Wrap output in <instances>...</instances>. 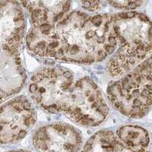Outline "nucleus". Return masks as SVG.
Masks as SVG:
<instances>
[{
  "instance_id": "obj_1",
  "label": "nucleus",
  "mask_w": 152,
  "mask_h": 152,
  "mask_svg": "<svg viewBox=\"0 0 152 152\" xmlns=\"http://www.w3.org/2000/svg\"><path fill=\"white\" fill-rule=\"evenodd\" d=\"M26 43L38 56L82 64L101 62L117 48L113 15L91 16L79 11L53 27L32 28Z\"/></svg>"
},
{
  "instance_id": "obj_2",
  "label": "nucleus",
  "mask_w": 152,
  "mask_h": 152,
  "mask_svg": "<svg viewBox=\"0 0 152 152\" xmlns=\"http://www.w3.org/2000/svg\"><path fill=\"white\" fill-rule=\"evenodd\" d=\"M117 49L107 63L113 77L124 75L152 51V21L136 12L113 15Z\"/></svg>"
},
{
  "instance_id": "obj_3",
  "label": "nucleus",
  "mask_w": 152,
  "mask_h": 152,
  "mask_svg": "<svg viewBox=\"0 0 152 152\" xmlns=\"http://www.w3.org/2000/svg\"><path fill=\"white\" fill-rule=\"evenodd\" d=\"M107 93L112 105L123 115L145 116L152 106V55L120 79L111 81Z\"/></svg>"
},
{
  "instance_id": "obj_4",
  "label": "nucleus",
  "mask_w": 152,
  "mask_h": 152,
  "mask_svg": "<svg viewBox=\"0 0 152 152\" xmlns=\"http://www.w3.org/2000/svg\"><path fill=\"white\" fill-rule=\"evenodd\" d=\"M60 112L81 126H97L105 120L109 107L97 84L83 77L75 81L65 93Z\"/></svg>"
},
{
  "instance_id": "obj_5",
  "label": "nucleus",
  "mask_w": 152,
  "mask_h": 152,
  "mask_svg": "<svg viewBox=\"0 0 152 152\" xmlns=\"http://www.w3.org/2000/svg\"><path fill=\"white\" fill-rule=\"evenodd\" d=\"M75 81L72 72L66 68H43L31 78L30 94L43 110L50 113H60L63 96Z\"/></svg>"
},
{
  "instance_id": "obj_6",
  "label": "nucleus",
  "mask_w": 152,
  "mask_h": 152,
  "mask_svg": "<svg viewBox=\"0 0 152 152\" xmlns=\"http://www.w3.org/2000/svg\"><path fill=\"white\" fill-rule=\"evenodd\" d=\"M148 132L141 126H120L92 135L81 152H150Z\"/></svg>"
},
{
  "instance_id": "obj_7",
  "label": "nucleus",
  "mask_w": 152,
  "mask_h": 152,
  "mask_svg": "<svg viewBox=\"0 0 152 152\" xmlns=\"http://www.w3.org/2000/svg\"><path fill=\"white\" fill-rule=\"evenodd\" d=\"M36 119L35 108L26 97L19 96L6 102L0 113L1 143H15L22 139Z\"/></svg>"
},
{
  "instance_id": "obj_8",
  "label": "nucleus",
  "mask_w": 152,
  "mask_h": 152,
  "mask_svg": "<svg viewBox=\"0 0 152 152\" xmlns=\"http://www.w3.org/2000/svg\"><path fill=\"white\" fill-rule=\"evenodd\" d=\"M33 144L40 152H78L82 136L71 125L53 123L40 127L34 133Z\"/></svg>"
},
{
  "instance_id": "obj_9",
  "label": "nucleus",
  "mask_w": 152,
  "mask_h": 152,
  "mask_svg": "<svg viewBox=\"0 0 152 152\" xmlns=\"http://www.w3.org/2000/svg\"><path fill=\"white\" fill-rule=\"evenodd\" d=\"M26 21L20 3L0 2V40L2 50L19 53L24 41Z\"/></svg>"
},
{
  "instance_id": "obj_10",
  "label": "nucleus",
  "mask_w": 152,
  "mask_h": 152,
  "mask_svg": "<svg viewBox=\"0 0 152 152\" xmlns=\"http://www.w3.org/2000/svg\"><path fill=\"white\" fill-rule=\"evenodd\" d=\"M26 78L19 53L1 50L0 86L2 102L18 93L24 87Z\"/></svg>"
},
{
  "instance_id": "obj_11",
  "label": "nucleus",
  "mask_w": 152,
  "mask_h": 152,
  "mask_svg": "<svg viewBox=\"0 0 152 152\" xmlns=\"http://www.w3.org/2000/svg\"><path fill=\"white\" fill-rule=\"evenodd\" d=\"M29 14L33 28L53 27L61 21L71 9L68 1H29L21 2Z\"/></svg>"
},
{
  "instance_id": "obj_12",
  "label": "nucleus",
  "mask_w": 152,
  "mask_h": 152,
  "mask_svg": "<svg viewBox=\"0 0 152 152\" xmlns=\"http://www.w3.org/2000/svg\"><path fill=\"white\" fill-rule=\"evenodd\" d=\"M108 3L116 9L129 10L141 7L145 2L142 1H110Z\"/></svg>"
},
{
  "instance_id": "obj_13",
  "label": "nucleus",
  "mask_w": 152,
  "mask_h": 152,
  "mask_svg": "<svg viewBox=\"0 0 152 152\" xmlns=\"http://www.w3.org/2000/svg\"><path fill=\"white\" fill-rule=\"evenodd\" d=\"M81 5L85 10L88 12H96L103 7L104 2L102 1H82L81 2Z\"/></svg>"
},
{
  "instance_id": "obj_14",
  "label": "nucleus",
  "mask_w": 152,
  "mask_h": 152,
  "mask_svg": "<svg viewBox=\"0 0 152 152\" xmlns=\"http://www.w3.org/2000/svg\"><path fill=\"white\" fill-rule=\"evenodd\" d=\"M8 152H31L29 151H24V150H19V151H11Z\"/></svg>"
}]
</instances>
